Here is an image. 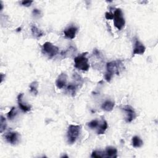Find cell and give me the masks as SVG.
Segmentation results:
<instances>
[{
    "label": "cell",
    "instance_id": "10",
    "mask_svg": "<svg viewBox=\"0 0 158 158\" xmlns=\"http://www.w3.org/2000/svg\"><path fill=\"white\" fill-rule=\"evenodd\" d=\"M77 31V28L73 26L66 29L64 31V34L66 38L69 39H74L75 37Z\"/></svg>",
    "mask_w": 158,
    "mask_h": 158
},
{
    "label": "cell",
    "instance_id": "21",
    "mask_svg": "<svg viewBox=\"0 0 158 158\" xmlns=\"http://www.w3.org/2000/svg\"><path fill=\"white\" fill-rule=\"evenodd\" d=\"M67 91L70 92L71 94H72V96L75 95V92L77 90V86L74 83H70L68 87H67Z\"/></svg>",
    "mask_w": 158,
    "mask_h": 158
},
{
    "label": "cell",
    "instance_id": "24",
    "mask_svg": "<svg viewBox=\"0 0 158 158\" xmlns=\"http://www.w3.org/2000/svg\"><path fill=\"white\" fill-rule=\"evenodd\" d=\"M105 17L106 19L107 20H110V19H113L114 17V14L111 12H106L105 14Z\"/></svg>",
    "mask_w": 158,
    "mask_h": 158
},
{
    "label": "cell",
    "instance_id": "22",
    "mask_svg": "<svg viewBox=\"0 0 158 158\" xmlns=\"http://www.w3.org/2000/svg\"><path fill=\"white\" fill-rule=\"evenodd\" d=\"M98 125H99V121L96 119L93 120L91 122H90L89 123H88V127H90V129H95V128L98 127Z\"/></svg>",
    "mask_w": 158,
    "mask_h": 158
},
{
    "label": "cell",
    "instance_id": "15",
    "mask_svg": "<svg viewBox=\"0 0 158 158\" xmlns=\"http://www.w3.org/2000/svg\"><path fill=\"white\" fill-rule=\"evenodd\" d=\"M142 140L138 136H135L132 138V145L134 148H140L143 146Z\"/></svg>",
    "mask_w": 158,
    "mask_h": 158
},
{
    "label": "cell",
    "instance_id": "11",
    "mask_svg": "<svg viewBox=\"0 0 158 158\" xmlns=\"http://www.w3.org/2000/svg\"><path fill=\"white\" fill-rule=\"evenodd\" d=\"M23 93H21L18 95L17 100H18V105L20 107V109L24 112H27L31 110V106L27 105L22 102V97H23Z\"/></svg>",
    "mask_w": 158,
    "mask_h": 158
},
{
    "label": "cell",
    "instance_id": "12",
    "mask_svg": "<svg viewBox=\"0 0 158 158\" xmlns=\"http://www.w3.org/2000/svg\"><path fill=\"white\" fill-rule=\"evenodd\" d=\"M105 156L106 157H117V150L116 148L109 146L107 147L106 150L105 151Z\"/></svg>",
    "mask_w": 158,
    "mask_h": 158
},
{
    "label": "cell",
    "instance_id": "14",
    "mask_svg": "<svg viewBox=\"0 0 158 158\" xmlns=\"http://www.w3.org/2000/svg\"><path fill=\"white\" fill-rule=\"evenodd\" d=\"M31 33H32V35L35 37L39 38V37H41L43 35V31L41 30H40L38 27H37L35 25H31Z\"/></svg>",
    "mask_w": 158,
    "mask_h": 158
},
{
    "label": "cell",
    "instance_id": "25",
    "mask_svg": "<svg viewBox=\"0 0 158 158\" xmlns=\"http://www.w3.org/2000/svg\"><path fill=\"white\" fill-rule=\"evenodd\" d=\"M40 14H41V12H40V11L39 10H37V9H34V11H33V14L34 16H39L40 15Z\"/></svg>",
    "mask_w": 158,
    "mask_h": 158
},
{
    "label": "cell",
    "instance_id": "19",
    "mask_svg": "<svg viewBox=\"0 0 158 158\" xmlns=\"http://www.w3.org/2000/svg\"><path fill=\"white\" fill-rule=\"evenodd\" d=\"M92 157H106L105 156V151H94L91 155Z\"/></svg>",
    "mask_w": 158,
    "mask_h": 158
},
{
    "label": "cell",
    "instance_id": "16",
    "mask_svg": "<svg viewBox=\"0 0 158 158\" xmlns=\"http://www.w3.org/2000/svg\"><path fill=\"white\" fill-rule=\"evenodd\" d=\"M38 83L37 82H33L31 83L29 85L30 91L34 95H37L38 94Z\"/></svg>",
    "mask_w": 158,
    "mask_h": 158
},
{
    "label": "cell",
    "instance_id": "2",
    "mask_svg": "<svg viewBox=\"0 0 158 158\" xmlns=\"http://www.w3.org/2000/svg\"><path fill=\"white\" fill-rule=\"evenodd\" d=\"M82 130V127L79 125H70L67 131V140L69 144H74L77 138Z\"/></svg>",
    "mask_w": 158,
    "mask_h": 158
},
{
    "label": "cell",
    "instance_id": "8",
    "mask_svg": "<svg viewBox=\"0 0 158 158\" xmlns=\"http://www.w3.org/2000/svg\"><path fill=\"white\" fill-rule=\"evenodd\" d=\"M146 48L144 44L139 41L138 40H135L134 44V48L133 52V56L135 55H143L145 52Z\"/></svg>",
    "mask_w": 158,
    "mask_h": 158
},
{
    "label": "cell",
    "instance_id": "17",
    "mask_svg": "<svg viewBox=\"0 0 158 158\" xmlns=\"http://www.w3.org/2000/svg\"><path fill=\"white\" fill-rule=\"evenodd\" d=\"M108 127V125H107V122L104 120L102 124H101L100 125V127H99L98 129V134L99 135H101V134H104L105 132V131L107 130Z\"/></svg>",
    "mask_w": 158,
    "mask_h": 158
},
{
    "label": "cell",
    "instance_id": "9",
    "mask_svg": "<svg viewBox=\"0 0 158 158\" xmlns=\"http://www.w3.org/2000/svg\"><path fill=\"white\" fill-rule=\"evenodd\" d=\"M67 75L65 73H62L58 76L56 81V85L59 89H62L66 86Z\"/></svg>",
    "mask_w": 158,
    "mask_h": 158
},
{
    "label": "cell",
    "instance_id": "6",
    "mask_svg": "<svg viewBox=\"0 0 158 158\" xmlns=\"http://www.w3.org/2000/svg\"><path fill=\"white\" fill-rule=\"evenodd\" d=\"M5 139L9 143L15 145L19 142L20 135L16 132H10L5 135Z\"/></svg>",
    "mask_w": 158,
    "mask_h": 158
},
{
    "label": "cell",
    "instance_id": "7",
    "mask_svg": "<svg viewBox=\"0 0 158 158\" xmlns=\"http://www.w3.org/2000/svg\"><path fill=\"white\" fill-rule=\"evenodd\" d=\"M123 109L126 112V115H127V117H126L125 119L127 122H131L135 119V117H136V113H135L134 109L130 106H125L123 107Z\"/></svg>",
    "mask_w": 158,
    "mask_h": 158
},
{
    "label": "cell",
    "instance_id": "26",
    "mask_svg": "<svg viewBox=\"0 0 158 158\" xmlns=\"http://www.w3.org/2000/svg\"><path fill=\"white\" fill-rule=\"evenodd\" d=\"M1 75V82H3V74Z\"/></svg>",
    "mask_w": 158,
    "mask_h": 158
},
{
    "label": "cell",
    "instance_id": "1",
    "mask_svg": "<svg viewBox=\"0 0 158 158\" xmlns=\"http://www.w3.org/2000/svg\"><path fill=\"white\" fill-rule=\"evenodd\" d=\"M121 61H114L108 62L106 66L107 72L105 75V79L107 82H110L114 74L119 75L121 69Z\"/></svg>",
    "mask_w": 158,
    "mask_h": 158
},
{
    "label": "cell",
    "instance_id": "20",
    "mask_svg": "<svg viewBox=\"0 0 158 158\" xmlns=\"http://www.w3.org/2000/svg\"><path fill=\"white\" fill-rule=\"evenodd\" d=\"M16 114H17V112H16V108L14 107H12L11 108V109L10 110V111L7 114L8 118L10 120H12L16 117Z\"/></svg>",
    "mask_w": 158,
    "mask_h": 158
},
{
    "label": "cell",
    "instance_id": "3",
    "mask_svg": "<svg viewBox=\"0 0 158 158\" xmlns=\"http://www.w3.org/2000/svg\"><path fill=\"white\" fill-rule=\"evenodd\" d=\"M87 53H85L79 55L74 59L75 67L81 70L87 71L90 68L88 60L86 57Z\"/></svg>",
    "mask_w": 158,
    "mask_h": 158
},
{
    "label": "cell",
    "instance_id": "5",
    "mask_svg": "<svg viewBox=\"0 0 158 158\" xmlns=\"http://www.w3.org/2000/svg\"><path fill=\"white\" fill-rule=\"evenodd\" d=\"M43 51L49 57L51 58L58 53L59 48L50 42H46L43 45Z\"/></svg>",
    "mask_w": 158,
    "mask_h": 158
},
{
    "label": "cell",
    "instance_id": "27",
    "mask_svg": "<svg viewBox=\"0 0 158 158\" xmlns=\"http://www.w3.org/2000/svg\"><path fill=\"white\" fill-rule=\"evenodd\" d=\"M17 30V31H21V28H18Z\"/></svg>",
    "mask_w": 158,
    "mask_h": 158
},
{
    "label": "cell",
    "instance_id": "23",
    "mask_svg": "<svg viewBox=\"0 0 158 158\" xmlns=\"http://www.w3.org/2000/svg\"><path fill=\"white\" fill-rule=\"evenodd\" d=\"M33 1H23L21 2V4L22 6L25 7H29L31 6V4H32Z\"/></svg>",
    "mask_w": 158,
    "mask_h": 158
},
{
    "label": "cell",
    "instance_id": "13",
    "mask_svg": "<svg viewBox=\"0 0 158 158\" xmlns=\"http://www.w3.org/2000/svg\"><path fill=\"white\" fill-rule=\"evenodd\" d=\"M114 105H115L114 102L107 100L103 103L101 108L103 110H105L106 111H111L112 109H113Z\"/></svg>",
    "mask_w": 158,
    "mask_h": 158
},
{
    "label": "cell",
    "instance_id": "4",
    "mask_svg": "<svg viewBox=\"0 0 158 158\" xmlns=\"http://www.w3.org/2000/svg\"><path fill=\"white\" fill-rule=\"evenodd\" d=\"M114 25L119 30L122 29L125 24V21L124 17V14L120 9H116L114 13Z\"/></svg>",
    "mask_w": 158,
    "mask_h": 158
},
{
    "label": "cell",
    "instance_id": "18",
    "mask_svg": "<svg viewBox=\"0 0 158 158\" xmlns=\"http://www.w3.org/2000/svg\"><path fill=\"white\" fill-rule=\"evenodd\" d=\"M7 127L6 120L5 117L3 116H1V119H0V132L3 133L4 130H5Z\"/></svg>",
    "mask_w": 158,
    "mask_h": 158
}]
</instances>
